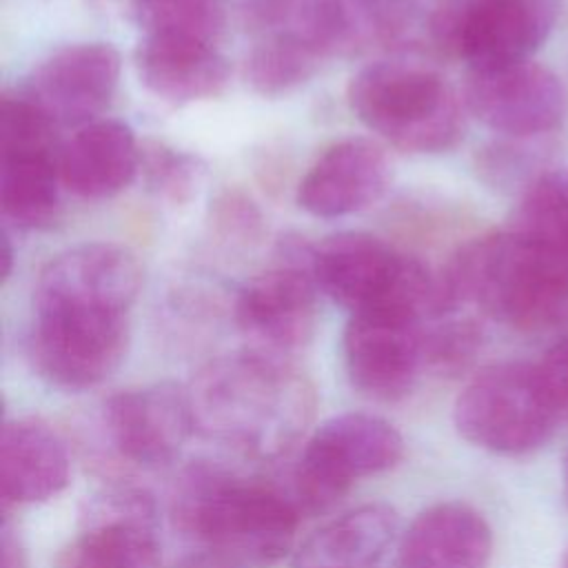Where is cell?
<instances>
[{
    "label": "cell",
    "mask_w": 568,
    "mask_h": 568,
    "mask_svg": "<svg viewBox=\"0 0 568 568\" xmlns=\"http://www.w3.org/2000/svg\"><path fill=\"white\" fill-rule=\"evenodd\" d=\"M71 479L64 439L42 419L16 417L0 433L2 506H31L58 497Z\"/></svg>",
    "instance_id": "cell-20"
},
{
    "label": "cell",
    "mask_w": 568,
    "mask_h": 568,
    "mask_svg": "<svg viewBox=\"0 0 568 568\" xmlns=\"http://www.w3.org/2000/svg\"><path fill=\"white\" fill-rule=\"evenodd\" d=\"M173 515L204 555L246 568L271 566L295 550L302 510L271 481L200 464L180 477Z\"/></svg>",
    "instance_id": "cell-3"
},
{
    "label": "cell",
    "mask_w": 568,
    "mask_h": 568,
    "mask_svg": "<svg viewBox=\"0 0 568 568\" xmlns=\"http://www.w3.org/2000/svg\"><path fill=\"white\" fill-rule=\"evenodd\" d=\"M100 426L109 450L126 466H166L195 430L189 390L162 382L113 393L102 404Z\"/></svg>",
    "instance_id": "cell-11"
},
{
    "label": "cell",
    "mask_w": 568,
    "mask_h": 568,
    "mask_svg": "<svg viewBox=\"0 0 568 568\" xmlns=\"http://www.w3.org/2000/svg\"><path fill=\"white\" fill-rule=\"evenodd\" d=\"M424 320L404 313L351 315L342 353L351 384L375 402H399L426 371Z\"/></svg>",
    "instance_id": "cell-12"
},
{
    "label": "cell",
    "mask_w": 568,
    "mask_h": 568,
    "mask_svg": "<svg viewBox=\"0 0 568 568\" xmlns=\"http://www.w3.org/2000/svg\"><path fill=\"white\" fill-rule=\"evenodd\" d=\"M142 164L133 129L120 120L98 118L80 126L58 155L62 186L84 200H104L131 184Z\"/></svg>",
    "instance_id": "cell-21"
},
{
    "label": "cell",
    "mask_w": 568,
    "mask_h": 568,
    "mask_svg": "<svg viewBox=\"0 0 568 568\" xmlns=\"http://www.w3.org/2000/svg\"><path fill=\"white\" fill-rule=\"evenodd\" d=\"M402 433L373 413H342L322 422L302 446L291 475V497L302 513L333 506L353 484L395 468Z\"/></svg>",
    "instance_id": "cell-7"
},
{
    "label": "cell",
    "mask_w": 568,
    "mask_h": 568,
    "mask_svg": "<svg viewBox=\"0 0 568 568\" xmlns=\"http://www.w3.org/2000/svg\"><path fill=\"white\" fill-rule=\"evenodd\" d=\"M29 359L38 375L64 390L102 384L129 348V311L75 304H33Z\"/></svg>",
    "instance_id": "cell-8"
},
{
    "label": "cell",
    "mask_w": 568,
    "mask_h": 568,
    "mask_svg": "<svg viewBox=\"0 0 568 568\" xmlns=\"http://www.w3.org/2000/svg\"><path fill=\"white\" fill-rule=\"evenodd\" d=\"M320 293L357 313H404L424 322L450 315L442 277L422 260L366 231H339L313 244Z\"/></svg>",
    "instance_id": "cell-4"
},
{
    "label": "cell",
    "mask_w": 568,
    "mask_h": 568,
    "mask_svg": "<svg viewBox=\"0 0 568 568\" xmlns=\"http://www.w3.org/2000/svg\"><path fill=\"white\" fill-rule=\"evenodd\" d=\"M311 244L286 240L277 262L248 280L235 300V322L248 348L288 357L304 348L317 326V284Z\"/></svg>",
    "instance_id": "cell-10"
},
{
    "label": "cell",
    "mask_w": 568,
    "mask_h": 568,
    "mask_svg": "<svg viewBox=\"0 0 568 568\" xmlns=\"http://www.w3.org/2000/svg\"><path fill=\"white\" fill-rule=\"evenodd\" d=\"M60 146L55 142L0 146V206L20 229H47L60 213Z\"/></svg>",
    "instance_id": "cell-23"
},
{
    "label": "cell",
    "mask_w": 568,
    "mask_h": 568,
    "mask_svg": "<svg viewBox=\"0 0 568 568\" xmlns=\"http://www.w3.org/2000/svg\"><path fill=\"white\" fill-rule=\"evenodd\" d=\"M324 58L282 36H260L246 55V82L264 98H280L308 82Z\"/></svg>",
    "instance_id": "cell-25"
},
{
    "label": "cell",
    "mask_w": 568,
    "mask_h": 568,
    "mask_svg": "<svg viewBox=\"0 0 568 568\" xmlns=\"http://www.w3.org/2000/svg\"><path fill=\"white\" fill-rule=\"evenodd\" d=\"M109 16L122 18L146 33H180L215 40L222 29L220 0H93Z\"/></svg>",
    "instance_id": "cell-24"
},
{
    "label": "cell",
    "mask_w": 568,
    "mask_h": 568,
    "mask_svg": "<svg viewBox=\"0 0 568 568\" xmlns=\"http://www.w3.org/2000/svg\"><path fill=\"white\" fill-rule=\"evenodd\" d=\"M346 95L357 120L399 151L444 153L464 138V100L419 62H373L351 78Z\"/></svg>",
    "instance_id": "cell-5"
},
{
    "label": "cell",
    "mask_w": 568,
    "mask_h": 568,
    "mask_svg": "<svg viewBox=\"0 0 568 568\" xmlns=\"http://www.w3.org/2000/svg\"><path fill=\"white\" fill-rule=\"evenodd\" d=\"M393 180L386 151L368 138H344L308 166L297 186V204L308 215L333 220L375 204Z\"/></svg>",
    "instance_id": "cell-16"
},
{
    "label": "cell",
    "mask_w": 568,
    "mask_h": 568,
    "mask_svg": "<svg viewBox=\"0 0 568 568\" xmlns=\"http://www.w3.org/2000/svg\"><path fill=\"white\" fill-rule=\"evenodd\" d=\"M490 555V524L466 501L424 508L397 539V568H484Z\"/></svg>",
    "instance_id": "cell-19"
},
{
    "label": "cell",
    "mask_w": 568,
    "mask_h": 568,
    "mask_svg": "<svg viewBox=\"0 0 568 568\" xmlns=\"http://www.w3.org/2000/svg\"><path fill=\"white\" fill-rule=\"evenodd\" d=\"M439 277L453 311L473 304L517 331L568 326V248L506 229L459 246Z\"/></svg>",
    "instance_id": "cell-2"
},
{
    "label": "cell",
    "mask_w": 568,
    "mask_h": 568,
    "mask_svg": "<svg viewBox=\"0 0 568 568\" xmlns=\"http://www.w3.org/2000/svg\"><path fill=\"white\" fill-rule=\"evenodd\" d=\"M13 271V246H11V237L7 231H2V282L9 280Z\"/></svg>",
    "instance_id": "cell-30"
},
{
    "label": "cell",
    "mask_w": 568,
    "mask_h": 568,
    "mask_svg": "<svg viewBox=\"0 0 568 568\" xmlns=\"http://www.w3.org/2000/svg\"><path fill=\"white\" fill-rule=\"evenodd\" d=\"M140 169L144 171L146 182L155 193L175 202L191 195L202 173L197 160L184 153H175L164 144L142 146Z\"/></svg>",
    "instance_id": "cell-28"
},
{
    "label": "cell",
    "mask_w": 568,
    "mask_h": 568,
    "mask_svg": "<svg viewBox=\"0 0 568 568\" xmlns=\"http://www.w3.org/2000/svg\"><path fill=\"white\" fill-rule=\"evenodd\" d=\"M399 515L390 504H359L320 528L293 550V568H375L399 539Z\"/></svg>",
    "instance_id": "cell-22"
},
{
    "label": "cell",
    "mask_w": 568,
    "mask_h": 568,
    "mask_svg": "<svg viewBox=\"0 0 568 568\" xmlns=\"http://www.w3.org/2000/svg\"><path fill=\"white\" fill-rule=\"evenodd\" d=\"M457 433L495 455H526L541 448L561 417L537 364L499 362L475 373L453 406Z\"/></svg>",
    "instance_id": "cell-6"
},
{
    "label": "cell",
    "mask_w": 568,
    "mask_h": 568,
    "mask_svg": "<svg viewBox=\"0 0 568 568\" xmlns=\"http://www.w3.org/2000/svg\"><path fill=\"white\" fill-rule=\"evenodd\" d=\"M535 364L561 422H568V337L557 339Z\"/></svg>",
    "instance_id": "cell-29"
},
{
    "label": "cell",
    "mask_w": 568,
    "mask_h": 568,
    "mask_svg": "<svg viewBox=\"0 0 568 568\" xmlns=\"http://www.w3.org/2000/svg\"><path fill=\"white\" fill-rule=\"evenodd\" d=\"M135 69L146 91L175 106L220 95L231 75L215 40L180 33L142 36L135 49Z\"/></svg>",
    "instance_id": "cell-18"
},
{
    "label": "cell",
    "mask_w": 568,
    "mask_h": 568,
    "mask_svg": "<svg viewBox=\"0 0 568 568\" xmlns=\"http://www.w3.org/2000/svg\"><path fill=\"white\" fill-rule=\"evenodd\" d=\"M557 0H446L428 20L433 42L470 69L526 62L546 40Z\"/></svg>",
    "instance_id": "cell-9"
},
{
    "label": "cell",
    "mask_w": 568,
    "mask_h": 568,
    "mask_svg": "<svg viewBox=\"0 0 568 568\" xmlns=\"http://www.w3.org/2000/svg\"><path fill=\"white\" fill-rule=\"evenodd\" d=\"M109 42H73L42 58L20 89L55 126H84L106 109L120 82Z\"/></svg>",
    "instance_id": "cell-14"
},
{
    "label": "cell",
    "mask_w": 568,
    "mask_h": 568,
    "mask_svg": "<svg viewBox=\"0 0 568 568\" xmlns=\"http://www.w3.org/2000/svg\"><path fill=\"white\" fill-rule=\"evenodd\" d=\"M462 100L466 111L484 126L517 140L552 131L566 113L561 80L550 69L530 60L470 69Z\"/></svg>",
    "instance_id": "cell-13"
},
{
    "label": "cell",
    "mask_w": 568,
    "mask_h": 568,
    "mask_svg": "<svg viewBox=\"0 0 568 568\" xmlns=\"http://www.w3.org/2000/svg\"><path fill=\"white\" fill-rule=\"evenodd\" d=\"M481 346L479 324L470 317H437L424 324L426 368L439 375L464 371Z\"/></svg>",
    "instance_id": "cell-27"
},
{
    "label": "cell",
    "mask_w": 568,
    "mask_h": 568,
    "mask_svg": "<svg viewBox=\"0 0 568 568\" xmlns=\"http://www.w3.org/2000/svg\"><path fill=\"white\" fill-rule=\"evenodd\" d=\"M55 568H160L149 495L124 486L98 497L87 524L58 552Z\"/></svg>",
    "instance_id": "cell-15"
},
{
    "label": "cell",
    "mask_w": 568,
    "mask_h": 568,
    "mask_svg": "<svg viewBox=\"0 0 568 568\" xmlns=\"http://www.w3.org/2000/svg\"><path fill=\"white\" fill-rule=\"evenodd\" d=\"M510 229L541 244L568 248V169L537 173L526 184Z\"/></svg>",
    "instance_id": "cell-26"
},
{
    "label": "cell",
    "mask_w": 568,
    "mask_h": 568,
    "mask_svg": "<svg viewBox=\"0 0 568 568\" xmlns=\"http://www.w3.org/2000/svg\"><path fill=\"white\" fill-rule=\"evenodd\" d=\"M142 288L135 253L113 242H87L55 255L42 271L33 304L75 302L129 311Z\"/></svg>",
    "instance_id": "cell-17"
},
{
    "label": "cell",
    "mask_w": 568,
    "mask_h": 568,
    "mask_svg": "<svg viewBox=\"0 0 568 568\" xmlns=\"http://www.w3.org/2000/svg\"><path fill=\"white\" fill-rule=\"evenodd\" d=\"M559 568H568V550L564 552V557H561V561H559Z\"/></svg>",
    "instance_id": "cell-32"
},
{
    "label": "cell",
    "mask_w": 568,
    "mask_h": 568,
    "mask_svg": "<svg viewBox=\"0 0 568 568\" xmlns=\"http://www.w3.org/2000/svg\"><path fill=\"white\" fill-rule=\"evenodd\" d=\"M189 390L195 430L255 462L286 457L313 424V382L284 355L235 351L204 364Z\"/></svg>",
    "instance_id": "cell-1"
},
{
    "label": "cell",
    "mask_w": 568,
    "mask_h": 568,
    "mask_svg": "<svg viewBox=\"0 0 568 568\" xmlns=\"http://www.w3.org/2000/svg\"><path fill=\"white\" fill-rule=\"evenodd\" d=\"M561 479H564V497L568 501V455L564 459V470H561Z\"/></svg>",
    "instance_id": "cell-31"
}]
</instances>
